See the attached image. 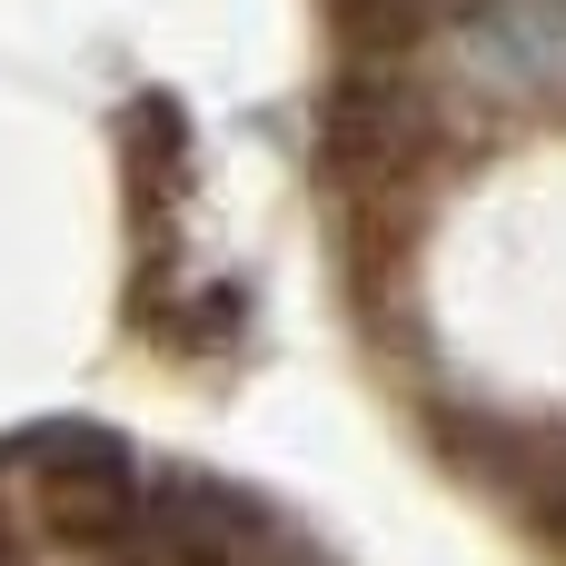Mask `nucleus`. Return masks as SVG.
Instances as JSON below:
<instances>
[{"instance_id": "nucleus-1", "label": "nucleus", "mask_w": 566, "mask_h": 566, "mask_svg": "<svg viewBox=\"0 0 566 566\" xmlns=\"http://www.w3.org/2000/svg\"><path fill=\"white\" fill-rule=\"evenodd\" d=\"M468 70L517 99H566V0H507L468 30Z\"/></svg>"}, {"instance_id": "nucleus-2", "label": "nucleus", "mask_w": 566, "mask_h": 566, "mask_svg": "<svg viewBox=\"0 0 566 566\" xmlns=\"http://www.w3.org/2000/svg\"><path fill=\"white\" fill-rule=\"evenodd\" d=\"M537 527H547V537H557V547H566V478H557V488H547V497H537Z\"/></svg>"}]
</instances>
